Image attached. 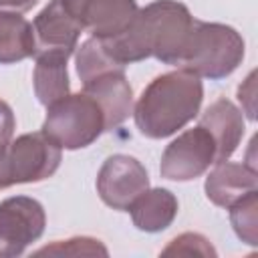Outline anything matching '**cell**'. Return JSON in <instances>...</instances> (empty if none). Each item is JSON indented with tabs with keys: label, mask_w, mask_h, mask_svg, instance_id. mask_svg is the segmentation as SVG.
I'll return each mask as SVG.
<instances>
[{
	"label": "cell",
	"mask_w": 258,
	"mask_h": 258,
	"mask_svg": "<svg viewBox=\"0 0 258 258\" xmlns=\"http://www.w3.org/2000/svg\"><path fill=\"white\" fill-rule=\"evenodd\" d=\"M204 87L198 75L179 69L153 79L135 105L137 129L151 139L173 135L189 123L202 105Z\"/></svg>",
	"instance_id": "cell-1"
},
{
	"label": "cell",
	"mask_w": 258,
	"mask_h": 258,
	"mask_svg": "<svg viewBox=\"0 0 258 258\" xmlns=\"http://www.w3.org/2000/svg\"><path fill=\"white\" fill-rule=\"evenodd\" d=\"M242 58L244 40L232 26L194 18V26L177 67L198 77L224 79L240 64Z\"/></svg>",
	"instance_id": "cell-2"
},
{
	"label": "cell",
	"mask_w": 258,
	"mask_h": 258,
	"mask_svg": "<svg viewBox=\"0 0 258 258\" xmlns=\"http://www.w3.org/2000/svg\"><path fill=\"white\" fill-rule=\"evenodd\" d=\"M135 26L149 56L165 64H179L194 18L189 10L173 0H155L135 16Z\"/></svg>",
	"instance_id": "cell-3"
},
{
	"label": "cell",
	"mask_w": 258,
	"mask_h": 258,
	"mask_svg": "<svg viewBox=\"0 0 258 258\" xmlns=\"http://www.w3.org/2000/svg\"><path fill=\"white\" fill-rule=\"evenodd\" d=\"M42 131L60 149H81L105 131V115L89 93L64 95L46 107Z\"/></svg>",
	"instance_id": "cell-4"
},
{
	"label": "cell",
	"mask_w": 258,
	"mask_h": 258,
	"mask_svg": "<svg viewBox=\"0 0 258 258\" xmlns=\"http://www.w3.org/2000/svg\"><path fill=\"white\" fill-rule=\"evenodd\" d=\"M60 163V147L44 133H26L6 147L8 183H30L50 177Z\"/></svg>",
	"instance_id": "cell-5"
},
{
	"label": "cell",
	"mask_w": 258,
	"mask_h": 258,
	"mask_svg": "<svg viewBox=\"0 0 258 258\" xmlns=\"http://www.w3.org/2000/svg\"><path fill=\"white\" fill-rule=\"evenodd\" d=\"M216 163V143L208 129L194 127L173 139L161 155V177L171 181H189Z\"/></svg>",
	"instance_id": "cell-6"
},
{
	"label": "cell",
	"mask_w": 258,
	"mask_h": 258,
	"mask_svg": "<svg viewBox=\"0 0 258 258\" xmlns=\"http://www.w3.org/2000/svg\"><path fill=\"white\" fill-rule=\"evenodd\" d=\"M44 232L42 206L26 196L0 204V256H18Z\"/></svg>",
	"instance_id": "cell-7"
},
{
	"label": "cell",
	"mask_w": 258,
	"mask_h": 258,
	"mask_svg": "<svg viewBox=\"0 0 258 258\" xmlns=\"http://www.w3.org/2000/svg\"><path fill=\"white\" fill-rule=\"evenodd\" d=\"M149 187L145 167L131 155H111L99 169L97 191L113 210H129V206Z\"/></svg>",
	"instance_id": "cell-8"
},
{
	"label": "cell",
	"mask_w": 258,
	"mask_h": 258,
	"mask_svg": "<svg viewBox=\"0 0 258 258\" xmlns=\"http://www.w3.org/2000/svg\"><path fill=\"white\" fill-rule=\"evenodd\" d=\"M62 4L81 30L99 40L123 34L139 12L135 0H62Z\"/></svg>",
	"instance_id": "cell-9"
},
{
	"label": "cell",
	"mask_w": 258,
	"mask_h": 258,
	"mask_svg": "<svg viewBox=\"0 0 258 258\" xmlns=\"http://www.w3.org/2000/svg\"><path fill=\"white\" fill-rule=\"evenodd\" d=\"M34 40H36V54L56 52L71 56L77 48V40L81 36V26L69 14L62 0H52L40 14L34 18L32 24Z\"/></svg>",
	"instance_id": "cell-10"
},
{
	"label": "cell",
	"mask_w": 258,
	"mask_h": 258,
	"mask_svg": "<svg viewBox=\"0 0 258 258\" xmlns=\"http://www.w3.org/2000/svg\"><path fill=\"white\" fill-rule=\"evenodd\" d=\"M101 107L105 115V131L119 127L133 111V91L123 75V71L105 73L83 85Z\"/></svg>",
	"instance_id": "cell-11"
},
{
	"label": "cell",
	"mask_w": 258,
	"mask_h": 258,
	"mask_svg": "<svg viewBox=\"0 0 258 258\" xmlns=\"http://www.w3.org/2000/svg\"><path fill=\"white\" fill-rule=\"evenodd\" d=\"M256 189V169L246 163L218 161L206 179V196L220 208H230L234 202Z\"/></svg>",
	"instance_id": "cell-12"
},
{
	"label": "cell",
	"mask_w": 258,
	"mask_h": 258,
	"mask_svg": "<svg viewBox=\"0 0 258 258\" xmlns=\"http://www.w3.org/2000/svg\"><path fill=\"white\" fill-rule=\"evenodd\" d=\"M200 125L208 129L216 143V163L226 161L236 151L244 135V117L228 99L214 101L202 115Z\"/></svg>",
	"instance_id": "cell-13"
},
{
	"label": "cell",
	"mask_w": 258,
	"mask_h": 258,
	"mask_svg": "<svg viewBox=\"0 0 258 258\" xmlns=\"http://www.w3.org/2000/svg\"><path fill=\"white\" fill-rule=\"evenodd\" d=\"M133 224L143 232H161L165 230L175 214H177V200L171 191L155 187L145 189L135 202L129 206Z\"/></svg>",
	"instance_id": "cell-14"
},
{
	"label": "cell",
	"mask_w": 258,
	"mask_h": 258,
	"mask_svg": "<svg viewBox=\"0 0 258 258\" xmlns=\"http://www.w3.org/2000/svg\"><path fill=\"white\" fill-rule=\"evenodd\" d=\"M36 54L32 24L16 12H0V64Z\"/></svg>",
	"instance_id": "cell-15"
},
{
	"label": "cell",
	"mask_w": 258,
	"mask_h": 258,
	"mask_svg": "<svg viewBox=\"0 0 258 258\" xmlns=\"http://www.w3.org/2000/svg\"><path fill=\"white\" fill-rule=\"evenodd\" d=\"M64 54L44 52L36 54L34 67V93L42 105H52L54 101L69 95V73Z\"/></svg>",
	"instance_id": "cell-16"
},
{
	"label": "cell",
	"mask_w": 258,
	"mask_h": 258,
	"mask_svg": "<svg viewBox=\"0 0 258 258\" xmlns=\"http://www.w3.org/2000/svg\"><path fill=\"white\" fill-rule=\"evenodd\" d=\"M111 71H123V67H119L117 62H113L109 58V54L105 52L99 38L85 40L77 54V73H79L83 85L105 75V73H111Z\"/></svg>",
	"instance_id": "cell-17"
},
{
	"label": "cell",
	"mask_w": 258,
	"mask_h": 258,
	"mask_svg": "<svg viewBox=\"0 0 258 258\" xmlns=\"http://www.w3.org/2000/svg\"><path fill=\"white\" fill-rule=\"evenodd\" d=\"M230 220L238 238L250 246L258 244V226H256V189L240 198L230 206Z\"/></svg>",
	"instance_id": "cell-18"
},
{
	"label": "cell",
	"mask_w": 258,
	"mask_h": 258,
	"mask_svg": "<svg viewBox=\"0 0 258 258\" xmlns=\"http://www.w3.org/2000/svg\"><path fill=\"white\" fill-rule=\"evenodd\" d=\"M38 254H58V256L101 254V256H107V248L95 238H71V240H60L52 246H44L38 250Z\"/></svg>",
	"instance_id": "cell-19"
},
{
	"label": "cell",
	"mask_w": 258,
	"mask_h": 258,
	"mask_svg": "<svg viewBox=\"0 0 258 258\" xmlns=\"http://www.w3.org/2000/svg\"><path fill=\"white\" fill-rule=\"evenodd\" d=\"M165 256L169 254H181V256H189V254H202V256H214L216 250L210 246V242L200 236V234H181L179 238L171 240V244L163 250Z\"/></svg>",
	"instance_id": "cell-20"
},
{
	"label": "cell",
	"mask_w": 258,
	"mask_h": 258,
	"mask_svg": "<svg viewBox=\"0 0 258 258\" xmlns=\"http://www.w3.org/2000/svg\"><path fill=\"white\" fill-rule=\"evenodd\" d=\"M254 95H256V73H250L248 79L240 85L238 89V99L244 107V113L248 115V119H254Z\"/></svg>",
	"instance_id": "cell-21"
},
{
	"label": "cell",
	"mask_w": 258,
	"mask_h": 258,
	"mask_svg": "<svg viewBox=\"0 0 258 258\" xmlns=\"http://www.w3.org/2000/svg\"><path fill=\"white\" fill-rule=\"evenodd\" d=\"M14 115L12 109L8 107V103H4L0 99V145H8L10 137L14 133Z\"/></svg>",
	"instance_id": "cell-22"
},
{
	"label": "cell",
	"mask_w": 258,
	"mask_h": 258,
	"mask_svg": "<svg viewBox=\"0 0 258 258\" xmlns=\"http://www.w3.org/2000/svg\"><path fill=\"white\" fill-rule=\"evenodd\" d=\"M38 0H0V12H26L30 10Z\"/></svg>",
	"instance_id": "cell-23"
},
{
	"label": "cell",
	"mask_w": 258,
	"mask_h": 258,
	"mask_svg": "<svg viewBox=\"0 0 258 258\" xmlns=\"http://www.w3.org/2000/svg\"><path fill=\"white\" fill-rule=\"evenodd\" d=\"M6 147L8 145H0V189L8 187V171H6Z\"/></svg>",
	"instance_id": "cell-24"
}]
</instances>
